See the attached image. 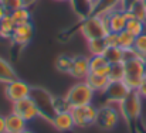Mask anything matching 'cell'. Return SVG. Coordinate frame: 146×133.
<instances>
[{
    "mask_svg": "<svg viewBox=\"0 0 146 133\" xmlns=\"http://www.w3.org/2000/svg\"><path fill=\"white\" fill-rule=\"evenodd\" d=\"M11 111L14 113H17L19 116H21L27 122H31V120H34L36 118L40 116V112L37 109V105L33 101L31 96H27V98H23L20 101L13 102L11 103Z\"/></svg>",
    "mask_w": 146,
    "mask_h": 133,
    "instance_id": "obj_8",
    "label": "cell"
},
{
    "mask_svg": "<svg viewBox=\"0 0 146 133\" xmlns=\"http://www.w3.org/2000/svg\"><path fill=\"white\" fill-rule=\"evenodd\" d=\"M95 93L97 92L87 84V81H80L68 89V92L65 93V98L70 102V105L74 108V106L92 103Z\"/></svg>",
    "mask_w": 146,
    "mask_h": 133,
    "instance_id": "obj_5",
    "label": "cell"
},
{
    "mask_svg": "<svg viewBox=\"0 0 146 133\" xmlns=\"http://www.w3.org/2000/svg\"><path fill=\"white\" fill-rule=\"evenodd\" d=\"M0 133H7L6 132V116L0 115Z\"/></svg>",
    "mask_w": 146,
    "mask_h": 133,
    "instance_id": "obj_33",
    "label": "cell"
},
{
    "mask_svg": "<svg viewBox=\"0 0 146 133\" xmlns=\"http://www.w3.org/2000/svg\"><path fill=\"white\" fill-rule=\"evenodd\" d=\"M72 60L74 57H70V55H60L57 62H55V67L58 71H62V72H70L71 69V65H72Z\"/></svg>",
    "mask_w": 146,
    "mask_h": 133,
    "instance_id": "obj_27",
    "label": "cell"
},
{
    "mask_svg": "<svg viewBox=\"0 0 146 133\" xmlns=\"http://www.w3.org/2000/svg\"><path fill=\"white\" fill-rule=\"evenodd\" d=\"M68 74L75 79L84 81L87 78V75L90 74V58L84 57V55L74 57L72 65H71V69H70Z\"/></svg>",
    "mask_w": 146,
    "mask_h": 133,
    "instance_id": "obj_13",
    "label": "cell"
},
{
    "mask_svg": "<svg viewBox=\"0 0 146 133\" xmlns=\"http://www.w3.org/2000/svg\"><path fill=\"white\" fill-rule=\"evenodd\" d=\"M128 9L132 11V14H133L135 19H138V20L146 23V6L143 4L142 0H133V1L128 6Z\"/></svg>",
    "mask_w": 146,
    "mask_h": 133,
    "instance_id": "obj_21",
    "label": "cell"
},
{
    "mask_svg": "<svg viewBox=\"0 0 146 133\" xmlns=\"http://www.w3.org/2000/svg\"><path fill=\"white\" fill-rule=\"evenodd\" d=\"M0 3L3 4V7L6 9L7 13H11V11L23 7V1L21 0H0Z\"/></svg>",
    "mask_w": 146,
    "mask_h": 133,
    "instance_id": "obj_30",
    "label": "cell"
},
{
    "mask_svg": "<svg viewBox=\"0 0 146 133\" xmlns=\"http://www.w3.org/2000/svg\"><path fill=\"white\" fill-rule=\"evenodd\" d=\"M131 91L132 89L125 84V81H111L106 89L104 91V96L108 103L118 105L128 96Z\"/></svg>",
    "mask_w": 146,
    "mask_h": 133,
    "instance_id": "obj_9",
    "label": "cell"
},
{
    "mask_svg": "<svg viewBox=\"0 0 146 133\" xmlns=\"http://www.w3.org/2000/svg\"><path fill=\"white\" fill-rule=\"evenodd\" d=\"M21 133H36V132H33V130H30V129H26V130H23Z\"/></svg>",
    "mask_w": 146,
    "mask_h": 133,
    "instance_id": "obj_36",
    "label": "cell"
},
{
    "mask_svg": "<svg viewBox=\"0 0 146 133\" xmlns=\"http://www.w3.org/2000/svg\"><path fill=\"white\" fill-rule=\"evenodd\" d=\"M97 112L98 108H95L92 103L71 108V115H72L75 128H88V126L95 125Z\"/></svg>",
    "mask_w": 146,
    "mask_h": 133,
    "instance_id": "obj_7",
    "label": "cell"
},
{
    "mask_svg": "<svg viewBox=\"0 0 146 133\" xmlns=\"http://www.w3.org/2000/svg\"><path fill=\"white\" fill-rule=\"evenodd\" d=\"M30 92H31V87L20 78H16L11 82L6 84V88H4V95L11 103L30 96Z\"/></svg>",
    "mask_w": 146,
    "mask_h": 133,
    "instance_id": "obj_10",
    "label": "cell"
},
{
    "mask_svg": "<svg viewBox=\"0 0 146 133\" xmlns=\"http://www.w3.org/2000/svg\"><path fill=\"white\" fill-rule=\"evenodd\" d=\"M142 96L141 93L138 92V89H132L128 96L121 102L118 103V109H119V113L121 116L126 120V122H136L139 118H141V113H142Z\"/></svg>",
    "mask_w": 146,
    "mask_h": 133,
    "instance_id": "obj_4",
    "label": "cell"
},
{
    "mask_svg": "<svg viewBox=\"0 0 146 133\" xmlns=\"http://www.w3.org/2000/svg\"><path fill=\"white\" fill-rule=\"evenodd\" d=\"M133 48L138 51V54H139L143 60H146V31L135 38Z\"/></svg>",
    "mask_w": 146,
    "mask_h": 133,
    "instance_id": "obj_28",
    "label": "cell"
},
{
    "mask_svg": "<svg viewBox=\"0 0 146 133\" xmlns=\"http://www.w3.org/2000/svg\"><path fill=\"white\" fill-rule=\"evenodd\" d=\"M104 57L109 64L123 62V50L121 47H108L104 52Z\"/></svg>",
    "mask_w": 146,
    "mask_h": 133,
    "instance_id": "obj_19",
    "label": "cell"
},
{
    "mask_svg": "<svg viewBox=\"0 0 146 133\" xmlns=\"http://www.w3.org/2000/svg\"><path fill=\"white\" fill-rule=\"evenodd\" d=\"M21 1H23V6H24V7H29V9H30V7L34 6L38 0H21Z\"/></svg>",
    "mask_w": 146,
    "mask_h": 133,
    "instance_id": "obj_34",
    "label": "cell"
},
{
    "mask_svg": "<svg viewBox=\"0 0 146 133\" xmlns=\"http://www.w3.org/2000/svg\"><path fill=\"white\" fill-rule=\"evenodd\" d=\"M138 92L141 93V96L146 99V77L143 78V81H142V84L139 85V88H138Z\"/></svg>",
    "mask_w": 146,
    "mask_h": 133,
    "instance_id": "obj_32",
    "label": "cell"
},
{
    "mask_svg": "<svg viewBox=\"0 0 146 133\" xmlns=\"http://www.w3.org/2000/svg\"><path fill=\"white\" fill-rule=\"evenodd\" d=\"M125 77V68H123V62H118V64H111V69H109V81H123Z\"/></svg>",
    "mask_w": 146,
    "mask_h": 133,
    "instance_id": "obj_24",
    "label": "cell"
},
{
    "mask_svg": "<svg viewBox=\"0 0 146 133\" xmlns=\"http://www.w3.org/2000/svg\"><path fill=\"white\" fill-rule=\"evenodd\" d=\"M80 33L87 41L95 40V38H104L109 33L105 17L104 16H98V14H90L81 23Z\"/></svg>",
    "mask_w": 146,
    "mask_h": 133,
    "instance_id": "obj_2",
    "label": "cell"
},
{
    "mask_svg": "<svg viewBox=\"0 0 146 133\" xmlns=\"http://www.w3.org/2000/svg\"><path fill=\"white\" fill-rule=\"evenodd\" d=\"M145 64H146V60H145Z\"/></svg>",
    "mask_w": 146,
    "mask_h": 133,
    "instance_id": "obj_39",
    "label": "cell"
},
{
    "mask_svg": "<svg viewBox=\"0 0 146 133\" xmlns=\"http://www.w3.org/2000/svg\"><path fill=\"white\" fill-rule=\"evenodd\" d=\"M118 37H119V47L122 50H126V48H132L135 44V36L131 34L128 30H122L121 33H118Z\"/></svg>",
    "mask_w": 146,
    "mask_h": 133,
    "instance_id": "obj_25",
    "label": "cell"
},
{
    "mask_svg": "<svg viewBox=\"0 0 146 133\" xmlns=\"http://www.w3.org/2000/svg\"><path fill=\"white\" fill-rule=\"evenodd\" d=\"M126 7L121 6V7H116L113 9L112 11L106 13V14H102L106 20V26H108V30L109 31H113V33H121L122 30H125L126 27V17H125V10Z\"/></svg>",
    "mask_w": 146,
    "mask_h": 133,
    "instance_id": "obj_11",
    "label": "cell"
},
{
    "mask_svg": "<svg viewBox=\"0 0 146 133\" xmlns=\"http://www.w3.org/2000/svg\"><path fill=\"white\" fill-rule=\"evenodd\" d=\"M87 1H88V3L91 4V10L94 11V7L97 6V3H98V1H99V0H87Z\"/></svg>",
    "mask_w": 146,
    "mask_h": 133,
    "instance_id": "obj_35",
    "label": "cell"
},
{
    "mask_svg": "<svg viewBox=\"0 0 146 133\" xmlns=\"http://www.w3.org/2000/svg\"><path fill=\"white\" fill-rule=\"evenodd\" d=\"M30 96H31L33 101L36 102L37 109H38V112H40V116H41L43 119L48 120L50 123H51L52 118H54L55 113H57L54 96H52L46 88H43V87H31Z\"/></svg>",
    "mask_w": 146,
    "mask_h": 133,
    "instance_id": "obj_1",
    "label": "cell"
},
{
    "mask_svg": "<svg viewBox=\"0 0 146 133\" xmlns=\"http://www.w3.org/2000/svg\"><path fill=\"white\" fill-rule=\"evenodd\" d=\"M33 33H34V27H33L31 21L24 23V24H17L10 40H11L13 44L24 47V45H27L30 41H31Z\"/></svg>",
    "mask_w": 146,
    "mask_h": 133,
    "instance_id": "obj_12",
    "label": "cell"
},
{
    "mask_svg": "<svg viewBox=\"0 0 146 133\" xmlns=\"http://www.w3.org/2000/svg\"><path fill=\"white\" fill-rule=\"evenodd\" d=\"M17 78V74L14 71V68L4 60L0 57V84H9L13 79Z\"/></svg>",
    "mask_w": 146,
    "mask_h": 133,
    "instance_id": "obj_18",
    "label": "cell"
},
{
    "mask_svg": "<svg viewBox=\"0 0 146 133\" xmlns=\"http://www.w3.org/2000/svg\"><path fill=\"white\" fill-rule=\"evenodd\" d=\"M106 65H109V62L106 61V58L104 55H91L90 57V72H97L99 69L105 68Z\"/></svg>",
    "mask_w": 146,
    "mask_h": 133,
    "instance_id": "obj_26",
    "label": "cell"
},
{
    "mask_svg": "<svg viewBox=\"0 0 146 133\" xmlns=\"http://www.w3.org/2000/svg\"><path fill=\"white\" fill-rule=\"evenodd\" d=\"M88 45V51L91 55H104L105 50L108 48V44L105 41V37L104 38H95V40H90L87 41Z\"/></svg>",
    "mask_w": 146,
    "mask_h": 133,
    "instance_id": "obj_20",
    "label": "cell"
},
{
    "mask_svg": "<svg viewBox=\"0 0 146 133\" xmlns=\"http://www.w3.org/2000/svg\"><path fill=\"white\" fill-rule=\"evenodd\" d=\"M54 101H55V109L57 112H64V111H71V105L70 102L67 101L65 96H54Z\"/></svg>",
    "mask_w": 146,
    "mask_h": 133,
    "instance_id": "obj_29",
    "label": "cell"
},
{
    "mask_svg": "<svg viewBox=\"0 0 146 133\" xmlns=\"http://www.w3.org/2000/svg\"><path fill=\"white\" fill-rule=\"evenodd\" d=\"M84 81H87V84L95 92H99V93H104V91L106 89V87L111 82L106 75H99V74H95V72H90Z\"/></svg>",
    "mask_w": 146,
    "mask_h": 133,
    "instance_id": "obj_16",
    "label": "cell"
},
{
    "mask_svg": "<svg viewBox=\"0 0 146 133\" xmlns=\"http://www.w3.org/2000/svg\"><path fill=\"white\" fill-rule=\"evenodd\" d=\"M13 20L16 21V24H24V23H29L31 20V13H30V9L29 7H20L14 11L10 13Z\"/></svg>",
    "mask_w": 146,
    "mask_h": 133,
    "instance_id": "obj_23",
    "label": "cell"
},
{
    "mask_svg": "<svg viewBox=\"0 0 146 133\" xmlns=\"http://www.w3.org/2000/svg\"><path fill=\"white\" fill-rule=\"evenodd\" d=\"M105 41H106L108 47H119V37H118V33L109 31V33L105 36Z\"/></svg>",
    "mask_w": 146,
    "mask_h": 133,
    "instance_id": "obj_31",
    "label": "cell"
},
{
    "mask_svg": "<svg viewBox=\"0 0 146 133\" xmlns=\"http://www.w3.org/2000/svg\"><path fill=\"white\" fill-rule=\"evenodd\" d=\"M119 118H121L119 109L112 106V103H106V105L98 108L95 126H98L102 130H112L118 125Z\"/></svg>",
    "mask_w": 146,
    "mask_h": 133,
    "instance_id": "obj_6",
    "label": "cell"
},
{
    "mask_svg": "<svg viewBox=\"0 0 146 133\" xmlns=\"http://www.w3.org/2000/svg\"><path fill=\"white\" fill-rule=\"evenodd\" d=\"M55 1H71V0H55Z\"/></svg>",
    "mask_w": 146,
    "mask_h": 133,
    "instance_id": "obj_37",
    "label": "cell"
},
{
    "mask_svg": "<svg viewBox=\"0 0 146 133\" xmlns=\"http://www.w3.org/2000/svg\"><path fill=\"white\" fill-rule=\"evenodd\" d=\"M16 21L13 20L11 14L7 13L1 20H0V38H6V40H10L11 36H13V31L16 28Z\"/></svg>",
    "mask_w": 146,
    "mask_h": 133,
    "instance_id": "obj_17",
    "label": "cell"
},
{
    "mask_svg": "<svg viewBox=\"0 0 146 133\" xmlns=\"http://www.w3.org/2000/svg\"><path fill=\"white\" fill-rule=\"evenodd\" d=\"M51 125L55 130L58 132H70L75 128L71 111H64V112H57L55 116L51 120Z\"/></svg>",
    "mask_w": 146,
    "mask_h": 133,
    "instance_id": "obj_14",
    "label": "cell"
},
{
    "mask_svg": "<svg viewBox=\"0 0 146 133\" xmlns=\"http://www.w3.org/2000/svg\"><path fill=\"white\" fill-rule=\"evenodd\" d=\"M27 123H29L27 120H24L21 116H19L13 111L11 113L6 115V132L7 133H21L27 129Z\"/></svg>",
    "mask_w": 146,
    "mask_h": 133,
    "instance_id": "obj_15",
    "label": "cell"
},
{
    "mask_svg": "<svg viewBox=\"0 0 146 133\" xmlns=\"http://www.w3.org/2000/svg\"><path fill=\"white\" fill-rule=\"evenodd\" d=\"M125 77L123 81L131 89H138L146 77V64L142 57H136L128 61H123Z\"/></svg>",
    "mask_w": 146,
    "mask_h": 133,
    "instance_id": "obj_3",
    "label": "cell"
},
{
    "mask_svg": "<svg viewBox=\"0 0 146 133\" xmlns=\"http://www.w3.org/2000/svg\"><path fill=\"white\" fill-rule=\"evenodd\" d=\"M142 1H143V4H145V6H146V0H142Z\"/></svg>",
    "mask_w": 146,
    "mask_h": 133,
    "instance_id": "obj_38",
    "label": "cell"
},
{
    "mask_svg": "<svg viewBox=\"0 0 146 133\" xmlns=\"http://www.w3.org/2000/svg\"><path fill=\"white\" fill-rule=\"evenodd\" d=\"M125 30H128L131 34H133L135 37H138V36H141L142 33L146 31V23L138 20V19H131V20L126 21Z\"/></svg>",
    "mask_w": 146,
    "mask_h": 133,
    "instance_id": "obj_22",
    "label": "cell"
}]
</instances>
